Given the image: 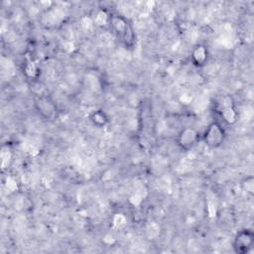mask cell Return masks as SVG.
<instances>
[{
    "mask_svg": "<svg viewBox=\"0 0 254 254\" xmlns=\"http://www.w3.org/2000/svg\"><path fill=\"white\" fill-rule=\"evenodd\" d=\"M108 25L115 37L126 49L134 47L136 42L135 32L128 19L118 14H110Z\"/></svg>",
    "mask_w": 254,
    "mask_h": 254,
    "instance_id": "1",
    "label": "cell"
},
{
    "mask_svg": "<svg viewBox=\"0 0 254 254\" xmlns=\"http://www.w3.org/2000/svg\"><path fill=\"white\" fill-rule=\"evenodd\" d=\"M225 138V128L218 121L210 122L202 134V140L204 144L211 149H216L220 147L224 143Z\"/></svg>",
    "mask_w": 254,
    "mask_h": 254,
    "instance_id": "2",
    "label": "cell"
},
{
    "mask_svg": "<svg viewBox=\"0 0 254 254\" xmlns=\"http://www.w3.org/2000/svg\"><path fill=\"white\" fill-rule=\"evenodd\" d=\"M34 107L40 117L47 121L55 120L59 111L55 101L47 94H39L34 99Z\"/></svg>",
    "mask_w": 254,
    "mask_h": 254,
    "instance_id": "3",
    "label": "cell"
},
{
    "mask_svg": "<svg viewBox=\"0 0 254 254\" xmlns=\"http://www.w3.org/2000/svg\"><path fill=\"white\" fill-rule=\"evenodd\" d=\"M217 112L222 121L227 125H233L238 119V113L235 108L233 98L230 95H222L217 103Z\"/></svg>",
    "mask_w": 254,
    "mask_h": 254,
    "instance_id": "4",
    "label": "cell"
},
{
    "mask_svg": "<svg viewBox=\"0 0 254 254\" xmlns=\"http://www.w3.org/2000/svg\"><path fill=\"white\" fill-rule=\"evenodd\" d=\"M254 245V233L251 229L244 228L237 231L232 240V249L237 254L248 253Z\"/></svg>",
    "mask_w": 254,
    "mask_h": 254,
    "instance_id": "5",
    "label": "cell"
},
{
    "mask_svg": "<svg viewBox=\"0 0 254 254\" xmlns=\"http://www.w3.org/2000/svg\"><path fill=\"white\" fill-rule=\"evenodd\" d=\"M200 134L194 127L183 128L177 136V144L179 148L185 152L191 150L199 141Z\"/></svg>",
    "mask_w": 254,
    "mask_h": 254,
    "instance_id": "6",
    "label": "cell"
},
{
    "mask_svg": "<svg viewBox=\"0 0 254 254\" xmlns=\"http://www.w3.org/2000/svg\"><path fill=\"white\" fill-rule=\"evenodd\" d=\"M208 60V49L204 44H196L190 52V61L197 67L203 66Z\"/></svg>",
    "mask_w": 254,
    "mask_h": 254,
    "instance_id": "7",
    "label": "cell"
},
{
    "mask_svg": "<svg viewBox=\"0 0 254 254\" xmlns=\"http://www.w3.org/2000/svg\"><path fill=\"white\" fill-rule=\"evenodd\" d=\"M89 120H90V122L94 126L98 127V128H102V127H104V126H106L108 124L109 117L105 113L104 110H102V109H95V110L90 112Z\"/></svg>",
    "mask_w": 254,
    "mask_h": 254,
    "instance_id": "8",
    "label": "cell"
},
{
    "mask_svg": "<svg viewBox=\"0 0 254 254\" xmlns=\"http://www.w3.org/2000/svg\"><path fill=\"white\" fill-rule=\"evenodd\" d=\"M38 66L36 65V64L34 62H32L31 60H28L24 65V72L26 73L27 77H29L30 79H36L38 76Z\"/></svg>",
    "mask_w": 254,
    "mask_h": 254,
    "instance_id": "9",
    "label": "cell"
},
{
    "mask_svg": "<svg viewBox=\"0 0 254 254\" xmlns=\"http://www.w3.org/2000/svg\"><path fill=\"white\" fill-rule=\"evenodd\" d=\"M241 188L243 191H245L249 195L254 194V178L253 176H247L241 182Z\"/></svg>",
    "mask_w": 254,
    "mask_h": 254,
    "instance_id": "10",
    "label": "cell"
}]
</instances>
